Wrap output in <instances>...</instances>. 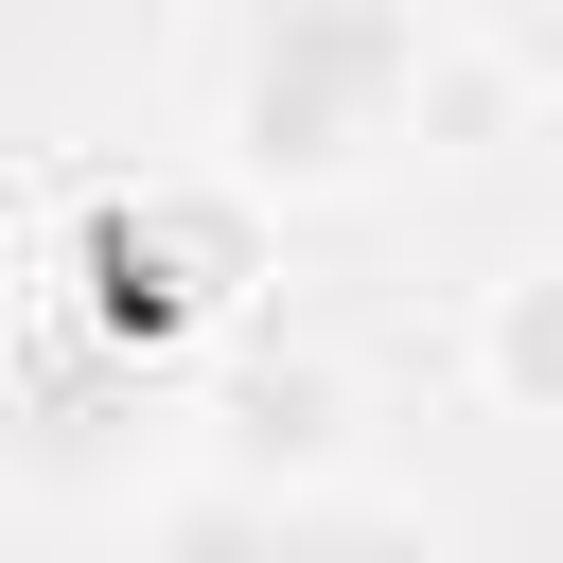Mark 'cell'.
<instances>
[{
  "mask_svg": "<svg viewBox=\"0 0 563 563\" xmlns=\"http://www.w3.org/2000/svg\"><path fill=\"white\" fill-rule=\"evenodd\" d=\"M194 123H211V194L246 229L264 211H352L440 123V0H211Z\"/></svg>",
  "mask_w": 563,
  "mask_h": 563,
  "instance_id": "obj_1",
  "label": "cell"
},
{
  "mask_svg": "<svg viewBox=\"0 0 563 563\" xmlns=\"http://www.w3.org/2000/svg\"><path fill=\"white\" fill-rule=\"evenodd\" d=\"M141 422H158V369H123L70 317L0 299V475L18 493H123L141 475Z\"/></svg>",
  "mask_w": 563,
  "mask_h": 563,
  "instance_id": "obj_4",
  "label": "cell"
},
{
  "mask_svg": "<svg viewBox=\"0 0 563 563\" xmlns=\"http://www.w3.org/2000/svg\"><path fill=\"white\" fill-rule=\"evenodd\" d=\"M35 317H70L88 352H123V369H176L194 334H229L246 317V211L229 194H194V176H106L70 229H53V264L18 282Z\"/></svg>",
  "mask_w": 563,
  "mask_h": 563,
  "instance_id": "obj_2",
  "label": "cell"
},
{
  "mask_svg": "<svg viewBox=\"0 0 563 563\" xmlns=\"http://www.w3.org/2000/svg\"><path fill=\"white\" fill-rule=\"evenodd\" d=\"M457 369H475L493 422H545V405H563V264H545V246H510V264L457 299Z\"/></svg>",
  "mask_w": 563,
  "mask_h": 563,
  "instance_id": "obj_5",
  "label": "cell"
},
{
  "mask_svg": "<svg viewBox=\"0 0 563 563\" xmlns=\"http://www.w3.org/2000/svg\"><path fill=\"white\" fill-rule=\"evenodd\" d=\"M141 563H475V545L422 493H387V475H299V493L194 475V493H158Z\"/></svg>",
  "mask_w": 563,
  "mask_h": 563,
  "instance_id": "obj_3",
  "label": "cell"
}]
</instances>
